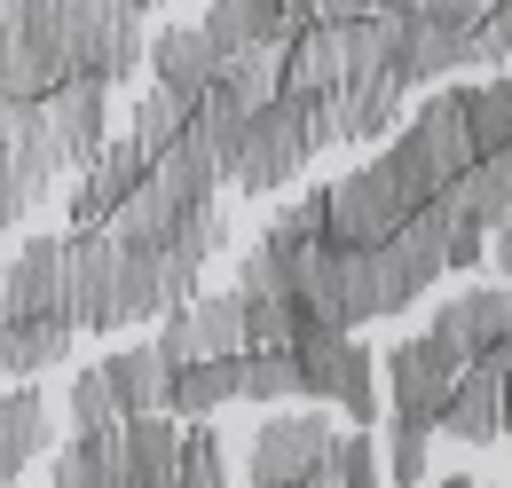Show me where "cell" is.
<instances>
[{"label": "cell", "mask_w": 512, "mask_h": 488, "mask_svg": "<svg viewBox=\"0 0 512 488\" xmlns=\"http://www.w3.org/2000/svg\"><path fill=\"white\" fill-rule=\"evenodd\" d=\"M0 24L56 63V79L87 71L103 87L134 79L142 48H150V32H142V16L127 0H0Z\"/></svg>", "instance_id": "1"}, {"label": "cell", "mask_w": 512, "mask_h": 488, "mask_svg": "<svg viewBox=\"0 0 512 488\" xmlns=\"http://www.w3.org/2000/svg\"><path fill=\"white\" fill-rule=\"evenodd\" d=\"M331 150V111H323V95H276L268 111L245 119V142L229 150V166H221V182L237 189V197H276V189L300 182V166Z\"/></svg>", "instance_id": "2"}, {"label": "cell", "mask_w": 512, "mask_h": 488, "mask_svg": "<svg viewBox=\"0 0 512 488\" xmlns=\"http://www.w3.org/2000/svg\"><path fill=\"white\" fill-rule=\"evenodd\" d=\"M449 213H442V197L434 205H418L402 229L386 244H371V284H379V315H402V307L418 300V292H434L449 276Z\"/></svg>", "instance_id": "3"}, {"label": "cell", "mask_w": 512, "mask_h": 488, "mask_svg": "<svg viewBox=\"0 0 512 488\" xmlns=\"http://www.w3.org/2000/svg\"><path fill=\"white\" fill-rule=\"evenodd\" d=\"M284 355H292V378H300V402H331L355 426L379 410V378H371V355L355 347V331H300Z\"/></svg>", "instance_id": "4"}, {"label": "cell", "mask_w": 512, "mask_h": 488, "mask_svg": "<svg viewBox=\"0 0 512 488\" xmlns=\"http://www.w3.org/2000/svg\"><path fill=\"white\" fill-rule=\"evenodd\" d=\"M402 221H410V205L394 197V182H386L379 166H355V174H339V182L323 189V237L339 244V252H371Z\"/></svg>", "instance_id": "5"}, {"label": "cell", "mask_w": 512, "mask_h": 488, "mask_svg": "<svg viewBox=\"0 0 512 488\" xmlns=\"http://www.w3.org/2000/svg\"><path fill=\"white\" fill-rule=\"evenodd\" d=\"M158 355L182 363H221V355H245V307L237 292H190L182 307H166V339Z\"/></svg>", "instance_id": "6"}, {"label": "cell", "mask_w": 512, "mask_h": 488, "mask_svg": "<svg viewBox=\"0 0 512 488\" xmlns=\"http://www.w3.org/2000/svg\"><path fill=\"white\" fill-rule=\"evenodd\" d=\"M331 418L316 410H284V418H268L253 433V465H245V481L253 488H300L308 473H323V449H331Z\"/></svg>", "instance_id": "7"}, {"label": "cell", "mask_w": 512, "mask_h": 488, "mask_svg": "<svg viewBox=\"0 0 512 488\" xmlns=\"http://www.w3.org/2000/svg\"><path fill=\"white\" fill-rule=\"evenodd\" d=\"M457 355H449L442 339H402V347H386V394H394V418H410V426H442V402L449 386H457Z\"/></svg>", "instance_id": "8"}, {"label": "cell", "mask_w": 512, "mask_h": 488, "mask_svg": "<svg viewBox=\"0 0 512 488\" xmlns=\"http://www.w3.org/2000/svg\"><path fill=\"white\" fill-rule=\"evenodd\" d=\"M505 402H512V347H489V355H473V363L457 370V386H449L442 402V426L434 433H457V441H497L505 433Z\"/></svg>", "instance_id": "9"}, {"label": "cell", "mask_w": 512, "mask_h": 488, "mask_svg": "<svg viewBox=\"0 0 512 488\" xmlns=\"http://www.w3.org/2000/svg\"><path fill=\"white\" fill-rule=\"evenodd\" d=\"M71 323L64 315V237H24L0 268V323Z\"/></svg>", "instance_id": "10"}, {"label": "cell", "mask_w": 512, "mask_h": 488, "mask_svg": "<svg viewBox=\"0 0 512 488\" xmlns=\"http://www.w3.org/2000/svg\"><path fill=\"white\" fill-rule=\"evenodd\" d=\"M111 284H119V244L103 229L64 237V315L71 331H111Z\"/></svg>", "instance_id": "11"}, {"label": "cell", "mask_w": 512, "mask_h": 488, "mask_svg": "<svg viewBox=\"0 0 512 488\" xmlns=\"http://www.w3.org/2000/svg\"><path fill=\"white\" fill-rule=\"evenodd\" d=\"M426 339H442L457 363H473V355H489V347H512V284H473V292H449L434 307V331Z\"/></svg>", "instance_id": "12"}, {"label": "cell", "mask_w": 512, "mask_h": 488, "mask_svg": "<svg viewBox=\"0 0 512 488\" xmlns=\"http://www.w3.org/2000/svg\"><path fill=\"white\" fill-rule=\"evenodd\" d=\"M473 63V32H457V24H434V16H402L394 24V56H386V79L410 95V87H434L449 71H465Z\"/></svg>", "instance_id": "13"}, {"label": "cell", "mask_w": 512, "mask_h": 488, "mask_svg": "<svg viewBox=\"0 0 512 488\" xmlns=\"http://www.w3.org/2000/svg\"><path fill=\"white\" fill-rule=\"evenodd\" d=\"M142 174H150V158H142V142H134V134L103 142V150L79 166V189H71V229H95V221H111Z\"/></svg>", "instance_id": "14"}, {"label": "cell", "mask_w": 512, "mask_h": 488, "mask_svg": "<svg viewBox=\"0 0 512 488\" xmlns=\"http://www.w3.org/2000/svg\"><path fill=\"white\" fill-rule=\"evenodd\" d=\"M142 56H150L158 87H166L174 103H205V95H213V79H221V63H229L213 40H205V32H197V24H166Z\"/></svg>", "instance_id": "15"}, {"label": "cell", "mask_w": 512, "mask_h": 488, "mask_svg": "<svg viewBox=\"0 0 512 488\" xmlns=\"http://www.w3.org/2000/svg\"><path fill=\"white\" fill-rule=\"evenodd\" d=\"M174 449H182V418L166 410L119 418V488H174Z\"/></svg>", "instance_id": "16"}, {"label": "cell", "mask_w": 512, "mask_h": 488, "mask_svg": "<svg viewBox=\"0 0 512 488\" xmlns=\"http://www.w3.org/2000/svg\"><path fill=\"white\" fill-rule=\"evenodd\" d=\"M347 79V40H339V24H308L292 48H276V95H331Z\"/></svg>", "instance_id": "17"}, {"label": "cell", "mask_w": 512, "mask_h": 488, "mask_svg": "<svg viewBox=\"0 0 512 488\" xmlns=\"http://www.w3.org/2000/svg\"><path fill=\"white\" fill-rule=\"evenodd\" d=\"M410 142L434 158V174H442V189L473 166V134H465V87H449V95H434V103H418V126H410Z\"/></svg>", "instance_id": "18"}, {"label": "cell", "mask_w": 512, "mask_h": 488, "mask_svg": "<svg viewBox=\"0 0 512 488\" xmlns=\"http://www.w3.org/2000/svg\"><path fill=\"white\" fill-rule=\"evenodd\" d=\"M150 189H166L182 213H205V205L221 197V158L197 150L190 134H182V142H166V150L150 158Z\"/></svg>", "instance_id": "19"}, {"label": "cell", "mask_w": 512, "mask_h": 488, "mask_svg": "<svg viewBox=\"0 0 512 488\" xmlns=\"http://www.w3.org/2000/svg\"><path fill=\"white\" fill-rule=\"evenodd\" d=\"M166 378H174V363H166L158 347H119V355H103V386H111L119 418H150V410H166Z\"/></svg>", "instance_id": "20"}, {"label": "cell", "mask_w": 512, "mask_h": 488, "mask_svg": "<svg viewBox=\"0 0 512 488\" xmlns=\"http://www.w3.org/2000/svg\"><path fill=\"white\" fill-rule=\"evenodd\" d=\"M48 433H56V418H48V402H40V386H16V394H0V488L16 481L40 449H48Z\"/></svg>", "instance_id": "21"}, {"label": "cell", "mask_w": 512, "mask_h": 488, "mask_svg": "<svg viewBox=\"0 0 512 488\" xmlns=\"http://www.w3.org/2000/svg\"><path fill=\"white\" fill-rule=\"evenodd\" d=\"M71 339H79V331L56 323V315H48V323H0V370H8L16 386H32L56 355H71Z\"/></svg>", "instance_id": "22"}, {"label": "cell", "mask_w": 512, "mask_h": 488, "mask_svg": "<svg viewBox=\"0 0 512 488\" xmlns=\"http://www.w3.org/2000/svg\"><path fill=\"white\" fill-rule=\"evenodd\" d=\"M221 402H237V355H221V363H182L166 378V418H213Z\"/></svg>", "instance_id": "23"}, {"label": "cell", "mask_w": 512, "mask_h": 488, "mask_svg": "<svg viewBox=\"0 0 512 488\" xmlns=\"http://www.w3.org/2000/svg\"><path fill=\"white\" fill-rule=\"evenodd\" d=\"M221 56H253V48H276V16L268 0H205V24H197Z\"/></svg>", "instance_id": "24"}, {"label": "cell", "mask_w": 512, "mask_h": 488, "mask_svg": "<svg viewBox=\"0 0 512 488\" xmlns=\"http://www.w3.org/2000/svg\"><path fill=\"white\" fill-rule=\"evenodd\" d=\"M174 221H182V205H174L166 189H150V174H142V182L127 189V205L103 221V237H111V244H166Z\"/></svg>", "instance_id": "25"}, {"label": "cell", "mask_w": 512, "mask_h": 488, "mask_svg": "<svg viewBox=\"0 0 512 488\" xmlns=\"http://www.w3.org/2000/svg\"><path fill=\"white\" fill-rule=\"evenodd\" d=\"M56 488H119V426L71 433V449H56Z\"/></svg>", "instance_id": "26"}, {"label": "cell", "mask_w": 512, "mask_h": 488, "mask_svg": "<svg viewBox=\"0 0 512 488\" xmlns=\"http://www.w3.org/2000/svg\"><path fill=\"white\" fill-rule=\"evenodd\" d=\"M465 134H473V158L512 142V71H497L489 87H465Z\"/></svg>", "instance_id": "27"}, {"label": "cell", "mask_w": 512, "mask_h": 488, "mask_svg": "<svg viewBox=\"0 0 512 488\" xmlns=\"http://www.w3.org/2000/svg\"><path fill=\"white\" fill-rule=\"evenodd\" d=\"M213 95L221 103H237L245 119L276 103V48H253V56H229L221 63V79H213Z\"/></svg>", "instance_id": "28"}, {"label": "cell", "mask_w": 512, "mask_h": 488, "mask_svg": "<svg viewBox=\"0 0 512 488\" xmlns=\"http://www.w3.org/2000/svg\"><path fill=\"white\" fill-rule=\"evenodd\" d=\"M48 87H56V63L0 24V95H8V103H40Z\"/></svg>", "instance_id": "29"}, {"label": "cell", "mask_w": 512, "mask_h": 488, "mask_svg": "<svg viewBox=\"0 0 512 488\" xmlns=\"http://www.w3.org/2000/svg\"><path fill=\"white\" fill-rule=\"evenodd\" d=\"M237 394H245V402H300L292 355H284V347H245V355H237Z\"/></svg>", "instance_id": "30"}, {"label": "cell", "mask_w": 512, "mask_h": 488, "mask_svg": "<svg viewBox=\"0 0 512 488\" xmlns=\"http://www.w3.org/2000/svg\"><path fill=\"white\" fill-rule=\"evenodd\" d=\"M316 237H323V189H308V197H292V205H284V213H276V221L260 229V252H268V260L284 268V260H292L300 244H316Z\"/></svg>", "instance_id": "31"}, {"label": "cell", "mask_w": 512, "mask_h": 488, "mask_svg": "<svg viewBox=\"0 0 512 488\" xmlns=\"http://www.w3.org/2000/svg\"><path fill=\"white\" fill-rule=\"evenodd\" d=\"M127 134L142 142V158H158L166 142H182V134H190V103H174L166 87H150V95L134 103V126H127Z\"/></svg>", "instance_id": "32"}, {"label": "cell", "mask_w": 512, "mask_h": 488, "mask_svg": "<svg viewBox=\"0 0 512 488\" xmlns=\"http://www.w3.org/2000/svg\"><path fill=\"white\" fill-rule=\"evenodd\" d=\"M174 488H229V457H221L213 426L182 433V449H174Z\"/></svg>", "instance_id": "33"}, {"label": "cell", "mask_w": 512, "mask_h": 488, "mask_svg": "<svg viewBox=\"0 0 512 488\" xmlns=\"http://www.w3.org/2000/svg\"><path fill=\"white\" fill-rule=\"evenodd\" d=\"M426 441H434V426H410V418H394V441H386L379 481H386V488H426V481H434V473H426Z\"/></svg>", "instance_id": "34"}, {"label": "cell", "mask_w": 512, "mask_h": 488, "mask_svg": "<svg viewBox=\"0 0 512 488\" xmlns=\"http://www.w3.org/2000/svg\"><path fill=\"white\" fill-rule=\"evenodd\" d=\"M190 142H197V150H213V158L229 166V150L245 142V111H237V103H221V95L190 103Z\"/></svg>", "instance_id": "35"}, {"label": "cell", "mask_w": 512, "mask_h": 488, "mask_svg": "<svg viewBox=\"0 0 512 488\" xmlns=\"http://www.w3.org/2000/svg\"><path fill=\"white\" fill-rule=\"evenodd\" d=\"M323 465H331V481L339 488H386L379 481V449H371V433H331V449H323Z\"/></svg>", "instance_id": "36"}, {"label": "cell", "mask_w": 512, "mask_h": 488, "mask_svg": "<svg viewBox=\"0 0 512 488\" xmlns=\"http://www.w3.org/2000/svg\"><path fill=\"white\" fill-rule=\"evenodd\" d=\"M71 426H79V433H103V426H119V402H111L103 370H79V378H71Z\"/></svg>", "instance_id": "37"}, {"label": "cell", "mask_w": 512, "mask_h": 488, "mask_svg": "<svg viewBox=\"0 0 512 488\" xmlns=\"http://www.w3.org/2000/svg\"><path fill=\"white\" fill-rule=\"evenodd\" d=\"M473 63H512V0H489V16L473 24Z\"/></svg>", "instance_id": "38"}, {"label": "cell", "mask_w": 512, "mask_h": 488, "mask_svg": "<svg viewBox=\"0 0 512 488\" xmlns=\"http://www.w3.org/2000/svg\"><path fill=\"white\" fill-rule=\"evenodd\" d=\"M268 16H276V48H292L316 24V0H268Z\"/></svg>", "instance_id": "39"}, {"label": "cell", "mask_w": 512, "mask_h": 488, "mask_svg": "<svg viewBox=\"0 0 512 488\" xmlns=\"http://www.w3.org/2000/svg\"><path fill=\"white\" fill-rule=\"evenodd\" d=\"M418 16H434V24H457V32H473V24L489 16V0H418Z\"/></svg>", "instance_id": "40"}, {"label": "cell", "mask_w": 512, "mask_h": 488, "mask_svg": "<svg viewBox=\"0 0 512 488\" xmlns=\"http://www.w3.org/2000/svg\"><path fill=\"white\" fill-rule=\"evenodd\" d=\"M355 16H371V0H316V24H355Z\"/></svg>", "instance_id": "41"}, {"label": "cell", "mask_w": 512, "mask_h": 488, "mask_svg": "<svg viewBox=\"0 0 512 488\" xmlns=\"http://www.w3.org/2000/svg\"><path fill=\"white\" fill-rule=\"evenodd\" d=\"M489 244H497V268H505V284H512V221H497V229H489Z\"/></svg>", "instance_id": "42"}, {"label": "cell", "mask_w": 512, "mask_h": 488, "mask_svg": "<svg viewBox=\"0 0 512 488\" xmlns=\"http://www.w3.org/2000/svg\"><path fill=\"white\" fill-rule=\"evenodd\" d=\"M371 16H386V24H402V16H418V0H371Z\"/></svg>", "instance_id": "43"}, {"label": "cell", "mask_w": 512, "mask_h": 488, "mask_svg": "<svg viewBox=\"0 0 512 488\" xmlns=\"http://www.w3.org/2000/svg\"><path fill=\"white\" fill-rule=\"evenodd\" d=\"M481 166H489V174H497V182L512 189V142H505V150H489V158H481Z\"/></svg>", "instance_id": "44"}, {"label": "cell", "mask_w": 512, "mask_h": 488, "mask_svg": "<svg viewBox=\"0 0 512 488\" xmlns=\"http://www.w3.org/2000/svg\"><path fill=\"white\" fill-rule=\"evenodd\" d=\"M300 488H339V481H331V465H323V473H308V481H300Z\"/></svg>", "instance_id": "45"}, {"label": "cell", "mask_w": 512, "mask_h": 488, "mask_svg": "<svg viewBox=\"0 0 512 488\" xmlns=\"http://www.w3.org/2000/svg\"><path fill=\"white\" fill-rule=\"evenodd\" d=\"M434 488H489V481H465V473H449V481H434Z\"/></svg>", "instance_id": "46"}, {"label": "cell", "mask_w": 512, "mask_h": 488, "mask_svg": "<svg viewBox=\"0 0 512 488\" xmlns=\"http://www.w3.org/2000/svg\"><path fill=\"white\" fill-rule=\"evenodd\" d=\"M426 488H434V481H426Z\"/></svg>", "instance_id": "47"}]
</instances>
